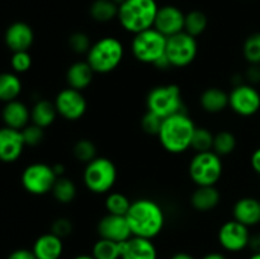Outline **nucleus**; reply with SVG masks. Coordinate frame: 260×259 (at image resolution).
<instances>
[{"label":"nucleus","mask_w":260,"mask_h":259,"mask_svg":"<svg viewBox=\"0 0 260 259\" xmlns=\"http://www.w3.org/2000/svg\"><path fill=\"white\" fill-rule=\"evenodd\" d=\"M132 236L152 240L162 231L165 213L161 206L150 198H137L132 201L126 215Z\"/></svg>","instance_id":"1"},{"label":"nucleus","mask_w":260,"mask_h":259,"mask_svg":"<svg viewBox=\"0 0 260 259\" xmlns=\"http://www.w3.org/2000/svg\"><path fill=\"white\" fill-rule=\"evenodd\" d=\"M196 127L193 119L184 111L179 112L162 119L157 139L168 152L182 154L190 149Z\"/></svg>","instance_id":"2"},{"label":"nucleus","mask_w":260,"mask_h":259,"mask_svg":"<svg viewBox=\"0 0 260 259\" xmlns=\"http://www.w3.org/2000/svg\"><path fill=\"white\" fill-rule=\"evenodd\" d=\"M159 10L155 0H124L118 7V20L124 30L137 35L154 27Z\"/></svg>","instance_id":"3"},{"label":"nucleus","mask_w":260,"mask_h":259,"mask_svg":"<svg viewBox=\"0 0 260 259\" xmlns=\"http://www.w3.org/2000/svg\"><path fill=\"white\" fill-rule=\"evenodd\" d=\"M124 56L123 43L116 37H103L91 45L86 61L95 74H109L121 65Z\"/></svg>","instance_id":"4"},{"label":"nucleus","mask_w":260,"mask_h":259,"mask_svg":"<svg viewBox=\"0 0 260 259\" xmlns=\"http://www.w3.org/2000/svg\"><path fill=\"white\" fill-rule=\"evenodd\" d=\"M117 168L111 159L96 156L85 164L83 172V182L86 189L95 195H106L117 182Z\"/></svg>","instance_id":"5"},{"label":"nucleus","mask_w":260,"mask_h":259,"mask_svg":"<svg viewBox=\"0 0 260 259\" xmlns=\"http://www.w3.org/2000/svg\"><path fill=\"white\" fill-rule=\"evenodd\" d=\"M146 108L162 119L183 112L182 90L175 84L155 86L146 96Z\"/></svg>","instance_id":"6"},{"label":"nucleus","mask_w":260,"mask_h":259,"mask_svg":"<svg viewBox=\"0 0 260 259\" xmlns=\"http://www.w3.org/2000/svg\"><path fill=\"white\" fill-rule=\"evenodd\" d=\"M190 179L197 187L216 185L223 173V164L220 155L215 151L196 152L188 167Z\"/></svg>","instance_id":"7"},{"label":"nucleus","mask_w":260,"mask_h":259,"mask_svg":"<svg viewBox=\"0 0 260 259\" xmlns=\"http://www.w3.org/2000/svg\"><path fill=\"white\" fill-rule=\"evenodd\" d=\"M167 40L168 38L154 27L134 35L131 42L132 55L140 62L154 65L165 55Z\"/></svg>","instance_id":"8"},{"label":"nucleus","mask_w":260,"mask_h":259,"mask_svg":"<svg viewBox=\"0 0 260 259\" xmlns=\"http://www.w3.org/2000/svg\"><path fill=\"white\" fill-rule=\"evenodd\" d=\"M198 53L197 38L188 35L187 32H180L178 35L168 37L165 56L168 57L172 68H185L196 60Z\"/></svg>","instance_id":"9"},{"label":"nucleus","mask_w":260,"mask_h":259,"mask_svg":"<svg viewBox=\"0 0 260 259\" xmlns=\"http://www.w3.org/2000/svg\"><path fill=\"white\" fill-rule=\"evenodd\" d=\"M57 178L53 167L45 163H33L23 172L22 184L30 195L43 196L52 190Z\"/></svg>","instance_id":"10"},{"label":"nucleus","mask_w":260,"mask_h":259,"mask_svg":"<svg viewBox=\"0 0 260 259\" xmlns=\"http://www.w3.org/2000/svg\"><path fill=\"white\" fill-rule=\"evenodd\" d=\"M229 107L241 117H251L260 109V93L251 84L233 86L229 93Z\"/></svg>","instance_id":"11"},{"label":"nucleus","mask_w":260,"mask_h":259,"mask_svg":"<svg viewBox=\"0 0 260 259\" xmlns=\"http://www.w3.org/2000/svg\"><path fill=\"white\" fill-rule=\"evenodd\" d=\"M53 103L58 116L66 121H78L88 109V102L83 91L76 90L70 86L58 91Z\"/></svg>","instance_id":"12"},{"label":"nucleus","mask_w":260,"mask_h":259,"mask_svg":"<svg viewBox=\"0 0 260 259\" xmlns=\"http://www.w3.org/2000/svg\"><path fill=\"white\" fill-rule=\"evenodd\" d=\"M250 235L248 226L236 220H230L221 225L217 239L222 249L230 253H239L248 248Z\"/></svg>","instance_id":"13"},{"label":"nucleus","mask_w":260,"mask_h":259,"mask_svg":"<svg viewBox=\"0 0 260 259\" xmlns=\"http://www.w3.org/2000/svg\"><path fill=\"white\" fill-rule=\"evenodd\" d=\"M96 231H98L99 238L116 241V243H123L132 236L126 216L112 215V213H107L99 220Z\"/></svg>","instance_id":"14"},{"label":"nucleus","mask_w":260,"mask_h":259,"mask_svg":"<svg viewBox=\"0 0 260 259\" xmlns=\"http://www.w3.org/2000/svg\"><path fill=\"white\" fill-rule=\"evenodd\" d=\"M185 14L174 5H164L159 8L155 17L154 28L165 37H172L184 30Z\"/></svg>","instance_id":"15"},{"label":"nucleus","mask_w":260,"mask_h":259,"mask_svg":"<svg viewBox=\"0 0 260 259\" xmlns=\"http://www.w3.org/2000/svg\"><path fill=\"white\" fill-rule=\"evenodd\" d=\"M24 140L20 130L3 127L0 128V160L13 163L18 160L24 150Z\"/></svg>","instance_id":"16"},{"label":"nucleus","mask_w":260,"mask_h":259,"mask_svg":"<svg viewBox=\"0 0 260 259\" xmlns=\"http://www.w3.org/2000/svg\"><path fill=\"white\" fill-rule=\"evenodd\" d=\"M121 259H157V250L152 240L131 236L121 243Z\"/></svg>","instance_id":"17"},{"label":"nucleus","mask_w":260,"mask_h":259,"mask_svg":"<svg viewBox=\"0 0 260 259\" xmlns=\"http://www.w3.org/2000/svg\"><path fill=\"white\" fill-rule=\"evenodd\" d=\"M35 41V33L29 24L24 22H15L8 27L5 32V43L13 52L28 51Z\"/></svg>","instance_id":"18"},{"label":"nucleus","mask_w":260,"mask_h":259,"mask_svg":"<svg viewBox=\"0 0 260 259\" xmlns=\"http://www.w3.org/2000/svg\"><path fill=\"white\" fill-rule=\"evenodd\" d=\"M234 220L251 228L260 223V200L254 197H243L233 207Z\"/></svg>","instance_id":"19"},{"label":"nucleus","mask_w":260,"mask_h":259,"mask_svg":"<svg viewBox=\"0 0 260 259\" xmlns=\"http://www.w3.org/2000/svg\"><path fill=\"white\" fill-rule=\"evenodd\" d=\"M32 250L37 259H60L63 253V241L50 231L37 238Z\"/></svg>","instance_id":"20"},{"label":"nucleus","mask_w":260,"mask_h":259,"mask_svg":"<svg viewBox=\"0 0 260 259\" xmlns=\"http://www.w3.org/2000/svg\"><path fill=\"white\" fill-rule=\"evenodd\" d=\"M221 193L216 185H200L190 196V205L198 212H208L220 205Z\"/></svg>","instance_id":"21"},{"label":"nucleus","mask_w":260,"mask_h":259,"mask_svg":"<svg viewBox=\"0 0 260 259\" xmlns=\"http://www.w3.org/2000/svg\"><path fill=\"white\" fill-rule=\"evenodd\" d=\"M3 119H4L7 127L22 131L30 119V111L23 102L10 101L5 104L3 109Z\"/></svg>","instance_id":"22"},{"label":"nucleus","mask_w":260,"mask_h":259,"mask_svg":"<svg viewBox=\"0 0 260 259\" xmlns=\"http://www.w3.org/2000/svg\"><path fill=\"white\" fill-rule=\"evenodd\" d=\"M94 74L95 73L88 61H76L69 66L66 71V81L70 88L83 91L91 84Z\"/></svg>","instance_id":"23"},{"label":"nucleus","mask_w":260,"mask_h":259,"mask_svg":"<svg viewBox=\"0 0 260 259\" xmlns=\"http://www.w3.org/2000/svg\"><path fill=\"white\" fill-rule=\"evenodd\" d=\"M200 104L207 113L217 114L229 107V93L218 86L205 89L200 96Z\"/></svg>","instance_id":"24"},{"label":"nucleus","mask_w":260,"mask_h":259,"mask_svg":"<svg viewBox=\"0 0 260 259\" xmlns=\"http://www.w3.org/2000/svg\"><path fill=\"white\" fill-rule=\"evenodd\" d=\"M58 116L57 111L53 102L47 101V99H38L35 106L30 109V121L32 123L47 128L55 122L56 117Z\"/></svg>","instance_id":"25"},{"label":"nucleus","mask_w":260,"mask_h":259,"mask_svg":"<svg viewBox=\"0 0 260 259\" xmlns=\"http://www.w3.org/2000/svg\"><path fill=\"white\" fill-rule=\"evenodd\" d=\"M91 19L98 23H108L118 17V5L113 0H94L89 8Z\"/></svg>","instance_id":"26"},{"label":"nucleus","mask_w":260,"mask_h":259,"mask_svg":"<svg viewBox=\"0 0 260 259\" xmlns=\"http://www.w3.org/2000/svg\"><path fill=\"white\" fill-rule=\"evenodd\" d=\"M51 193H52L53 198L58 203H61V205H69V203H71L76 198L78 188H76V184L73 182V179L62 175V177H58L56 179Z\"/></svg>","instance_id":"27"},{"label":"nucleus","mask_w":260,"mask_h":259,"mask_svg":"<svg viewBox=\"0 0 260 259\" xmlns=\"http://www.w3.org/2000/svg\"><path fill=\"white\" fill-rule=\"evenodd\" d=\"M22 91V81L14 73L0 74V101H14Z\"/></svg>","instance_id":"28"},{"label":"nucleus","mask_w":260,"mask_h":259,"mask_svg":"<svg viewBox=\"0 0 260 259\" xmlns=\"http://www.w3.org/2000/svg\"><path fill=\"white\" fill-rule=\"evenodd\" d=\"M91 255L95 259H121V243L99 238L94 243Z\"/></svg>","instance_id":"29"},{"label":"nucleus","mask_w":260,"mask_h":259,"mask_svg":"<svg viewBox=\"0 0 260 259\" xmlns=\"http://www.w3.org/2000/svg\"><path fill=\"white\" fill-rule=\"evenodd\" d=\"M207 15L201 10H192V12L185 14L184 32H187L188 35L197 38L198 36L205 33V30L207 29Z\"/></svg>","instance_id":"30"},{"label":"nucleus","mask_w":260,"mask_h":259,"mask_svg":"<svg viewBox=\"0 0 260 259\" xmlns=\"http://www.w3.org/2000/svg\"><path fill=\"white\" fill-rule=\"evenodd\" d=\"M131 203L132 201L126 195H123V193L111 192L107 196L104 206H106V210L108 213L126 216L129 207H131Z\"/></svg>","instance_id":"31"},{"label":"nucleus","mask_w":260,"mask_h":259,"mask_svg":"<svg viewBox=\"0 0 260 259\" xmlns=\"http://www.w3.org/2000/svg\"><path fill=\"white\" fill-rule=\"evenodd\" d=\"M236 145H238V140L233 132L220 131L215 135L212 151H215L220 156H228L235 151Z\"/></svg>","instance_id":"32"},{"label":"nucleus","mask_w":260,"mask_h":259,"mask_svg":"<svg viewBox=\"0 0 260 259\" xmlns=\"http://www.w3.org/2000/svg\"><path fill=\"white\" fill-rule=\"evenodd\" d=\"M213 140H215V135L210 130L206 127H196L190 149L194 150V152L212 151Z\"/></svg>","instance_id":"33"},{"label":"nucleus","mask_w":260,"mask_h":259,"mask_svg":"<svg viewBox=\"0 0 260 259\" xmlns=\"http://www.w3.org/2000/svg\"><path fill=\"white\" fill-rule=\"evenodd\" d=\"M73 155L78 161L84 164H88L98 156L95 144L89 139L78 140L73 146Z\"/></svg>","instance_id":"34"},{"label":"nucleus","mask_w":260,"mask_h":259,"mask_svg":"<svg viewBox=\"0 0 260 259\" xmlns=\"http://www.w3.org/2000/svg\"><path fill=\"white\" fill-rule=\"evenodd\" d=\"M243 55L250 65L260 63V32L248 36L243 45Z\"/></svg>","instance_id":"35"},{"label":"nucleus","mask_w":260,"mask_h":259,"mask_svg":"<svg viewBox=\"0 0 260 259\" xmlns=\"http://www.w3.org/2000/svg\"><path fill=\"white\" fill-rule=\"evenodd\" d=\"M91 45L93 43H91L90 37L84 32H74L69 37V47L74 53H78V55H83V53L86 55Z\"/></svg>","instance_id":"36"},{"label":"nucleus","mask_w":260,"mask_h":259,"mask_svg":"<svg viewBox=\"0 0 260 259\" xmlns=\"http://www.w3.org/2000/svg\"><path fill=\"white\" fill-rule=\"evenodd\" d=\"M45 128L32 123L25 126L22 130L23 140H24L25 146H38L45 139Z\"/></svg>","instance_id":"37"},{"label":"nucleus","mask_w":260,"mask_h":259,"mask_svg":"<svg viewBox=\"0 0 260 259\" xmlns=\"http://www.w3.org/2000/svg\"><path fill=\"white\" fill-rule=\"evenodd\" d=\"M161 117L156 116V114L152 113V112L147 111L141 119V128L145 134L157 136L160 131V127H161Z\"/></svg>","instance_id":"38"},{"label":"nucleus","mask_w":260,"mask_h":259,"mask_svg":"<svg viewBox=\"0 0 260 259\" xmlns=\"http://www.w3.org/2000/svg\"><path fill=\"white\" fill-rule=\"evenodd\" d=\"M10 65H12L13 70L15 73H25L32 66V57H30L28 51H18V52H13L12 60H10Z\"/></svg>","instance_id":"39"},{"label":"nucleus","mask_w":260,"mask_h":259,"mask_svg":"<svg viewBox=\"0 0 260 259\" xmlns=\"http://www.w3.org/2000/svg\"><path fill=\"white\" fill-rule=\"evenodd\" d=\"M74 231L73 221L68 217H57L51 225V233L63 240L65 238L70 236Z\"/></svg>","instance_id":"40"},{"label":"nucleus","mask_w":260,"mask_h":259,"mask_svg":"<svg viewBox=\"0 0 260 259\" xmlns=\"http://www.w3.org/2000/svg\"><path fill=\"white\" fill-rule=\"evenodd\" d=\"M245 79L249 81V84L255 85L260 84V63L250 65L245 73Z\"/></svg>","instance_id":"41"},{"label":"nucleus","mask_w":260,"mask_h":259,"mask_svg":"<svg viewBox=\"0 0 260 259\" xmlns=\"http://www.w3.org/2000/svg\"><path fill=\"white\" fill-rule=\"evenodd\" d=\"M7 259H37L33 250L29 249H17L9 254Z\"/></svg>","instance_id":"42"},{"label":"nucleus","mask_w":260,"mask_h":259,"mask_svg":"<svg viewBox=\"0 0 260 259\" xmlns=\"http://www.w3.org/2000/svg\"><path fill=\"white\" fill-rule=\"evenodd\" d=\"M248 248L250 249L253 253H260V233L251 234Z\"/></svg>","instance_id":"43"},{"label":"nucleus","mask_w":260,"mask_h":259,"mask_svg":"<svg viewBox=\"0 0 260 259\" xmlns=\"http://www.w3.org/2000/svg\"><path fill=\"white\" fill-rule=\"evenodd\" d=\"M250 164H251V168H253L254 172H255L256 174L260 175V147L259 149H256L255 151L251 154Z\"/></svg>","instance_id":"44"},{"label":"nucleus","mask_w":260,"mask_h":259,"mask_svg":"<svg viewBox=\"0 0 260 259\" xmlns=\"http://www.w3.org/2000/svg\"><path fill=\"white\" fill-rule=\"evenodd\" d=\"M155 68H157L159 70H168L169 68H172V63L169 62V60H168L167 56H162V57H160L159 60L156 61V62L154 63Z\"/></svg>","instance_id":"45"},{"label":"nucleus","mask_w":260,"mask_h":259,"mask_svg":"<svg viewBox=\"0 0 260 259\" xmlns=\"http://www.w3.org/2000/svg\"><path fill=\"white\" fill-rule=\"evenodd\" d=\"M201 259H229L225 254L218 253V251H212V253H208L206 255H203Z\"/></svg>","instance_id":"46"},{"label":"nucleus","mask_w":260,"mask_h":259,"mask_svg":"<svg viewBox=\"0 0 260 259\" xmlns=\"http://www.w3.org/2000/svg\"><path fill=\"white\" fill-rule=\"evenodd\" d=\"M170 259H196L192 254L185 253V251H179V253H175L174 255H172Z\"/></svg>","instance_id":"47"},{"label":"nucleus","mask_w":260,"mask_h":259,"mask_svg":"<svg viewBox=\"0 0 260 259\" xmlns=\"http://www.w3.org/2000/svg\"><path fill=\"white\" fill-rule=\"evenodd\" d=\"M52 167H53V170H55L56 175H57V177H62L63 173H65V167H63L62 164H55L52 165Z\"/></svg>","instance_id":"48"},{"label":"nucleus","mask_w":260,"mask_h":259,"mask_svg":"<svg viewBox=\"0 0 260 259\" xmlns=\"http://www.w3.org/2000/svg\"><path fill=\"white\" fill-rule=\"evenodd\" d=\"M73 259H95L91 254H80V255L74 256Z\"/></svg>","instance_id":"49"},{"label":"nucleus","mask_w":260,"mask_h":259,"mask_svg":"<svg viewBox=\"0 0 260 259\" xmlns=\"http://www.w3.org/2000/svg\"><path fill=\"white\" fill-rule=\"evenodd\" d=\"M249 259H260V253H253Z\"/></svg>","instance_id":"50"},{"label":"nucleus","mask_w":260,"mask_h":259,"mask_svg":"<svg viewBox=\"0 0 260 259\" xmlns=\"http://www.w3.org/2000/svg\"><path fill=\"white\" fill-rule=\"evenodd\" d=\"M113 2H114V3H116V4H117V5H118V7H119V5H121V4H122V3H123V2H124V0H113Z\"/></svg>","instance_id":"51"}]
</instances>
